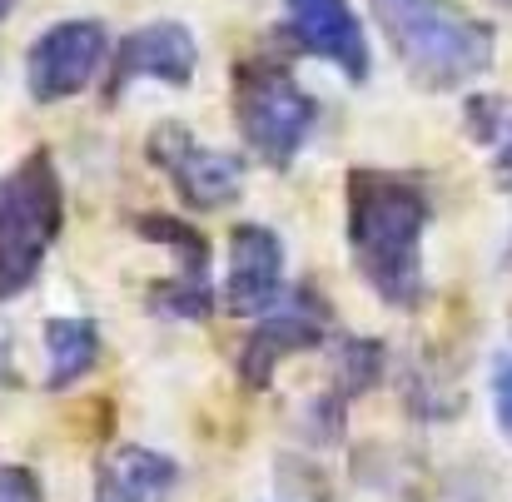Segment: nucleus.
I'll return each instance as SVG.
<instances>
[{
    "label": "nucleus",
    "instance_id": "11",
    "mask_svg": "<svg viewBox=\"0 0 512 502\" xmlns=\"http://www.w3.org/2000/svg\"><path fill=\"white\" fill-rule=\"evenodd\" d=\"M284 294V244L269 224H239L229 234L224 304L244 319H259Z\"/></svg>",
    "mask_w": 512,
    "mask_h": 502
},
{
    "label": "nucleus",
    "instance_id": "6",
    "mask_svg": "<svg viewBox=\"0 0 512 502\" xmlns=\"http://www.w3.org/2000/svg\"><path fill=\"white\" fill-rule=\"evenodd\" d=\"M329 329H334V309H329V299L319 289H304V284L299 289H284L254 319V329L244 338L234 368H239V378L249 388H269V378L279 373V363H289L304 348H319L329 338Z\"/></svg>",
    "mask_w": 512,
    "mask_h": 502
},
{
    "label": "nucleus",
    "instance_id": "14",
    "mask_svg": "<svg viewBox=\"0 0 512 502\" xmlns=\"http://www.w3.org/2000/svg\"><path fill=\"white\" fill-rule=\"evenodd\" d=\"M383 373V343L378 338H339L334 348V383L343 398H358L378 383Z\"/></svg>",
    "mask_w": 512,
    "mask_h": 502
},
{
    "label": "nucleus",
    "instance_id": "17",
    "mask_svg": "<svg viewBox=\"0 0 512 502\" xmlns=\"http://www.w3.org/2000/svg\"><path fill=\"white\" fill-rule=\"evenodd\" d=\"M493 413H498V428L512 443V353L498 358V368H493Z\"/></svg>",
    "mask_w": 512,
    "mask_h": 502
},
{
    "label": "nucleus",
    "instance_id": "8",
    "mask_svg": "<svg viewBox=\"0 0 512 502\" xmlns=\"http://www.w3.org/2000/svg\"><path fill=\"white\" fill-rule=\"evenodd\" d=\"M135 234L174 254V274L150 289V309L174 324H204L214 314V274H209V239L179 214H135Z\"/></svg>",
    "mask_w": 512,
    "mask_h": 502
},
{
    "label": "nucleus",
    "instance_id": "15",
    "mask_svg": "<svg viewBox=\"0 0 512 502\" xmlns=\"http://www.w3.org/2000/svg\"><path fill=\"white\" fill-rule=\"evenodd\" d=\"M473 140L493 145L498 184H512V100H478L473 105Z\"/></svg>",
    "mask_w": 512,
    "mask_h": 502
},
{
    "label": "nucleus",
    "instance_id": "2",
    "mask_svg": "<svg viewBox=\"0 0 512 502\" xmlns=\"http://www.w3.org/2000/svg\"><path fill=\"white\" fill-rule=\"evenodd\" d=\"M383 40L418 90H463L493 70V25L463 0H368Z\"/></svg>",
    "mask_w": 512,
    "mask_h": 502
},
{
    "label": "nucleus",
    "instance_id": "13",
    "mask_svg": "<svg viewBox=\"0 0 512 502\" xmlns=\"http://www.w3.org/2000/svg\"><path fill=\"white\" fill-rule=\"evenodd\" d=\"M100 358V329L85 314H55L45 319V388L65 393L75 388Z\"/></svg>",
    "mask_w": 512,
    "mask_h": 502
},
{
    "label": "nucleus",
    "instance_id": "3",
    "mask_svg": "<svg viewBox=\"0 0 512 502\" xmlns=\"http://www.w3.org/2000/svg\"><path fill=\"white\" fill-rule=\"evenodd\" d=\"M234 125L244 135V150L269 169H289L309 135L319 130V100L299 85L289 60L279 55H244L234 65Z\"/></svg>",
    "mask_w": 512,
    "mask_h": 502
},
{
    "label": "nucleus",
    "instance_id": "7",
    "mask_svg": "<svg viewBox=\"0 0 512 502\" xmlns=\"http://www.w3.org/2000/svg\"><path fill=\"white\" fill-rule=\"evenodd\" d=\"M150 165L170 179V189L184 199V209H224L244 189V160L229 150L204 145L189 125L160 120L145 140Z\"/></svg>",
    "mask_w": 512,
    "mask_h": 502
},
{
    "label": "nucleus",
    "instance_id": "4",
    "mask_svg": "<svg viewBox=\"0 0 512 502\" xmlns=\"http://www.w3.org/2000/svg\"><path fill=\"white\" fill-rule=\"evenodd\" d=\"M65 224V184L50 150H30L0 174V304L20 299L50 259Z\"/></svg>",
    "mask_w": 512,
    "mask_h": 502
},
{
    "label": "nucleus",
    "instance_id": "12",
    "mask_svg": "<svg viewBox=\"0 0 512 502\" xmlns=\"http://www.w3.org/2000/svg\"><path fill=\"white\" fill-rule=\"evenodd\" d=\"M179 488V463L145 443H115L100 463L95 502H170Z\"/></svg>",
    "mask_w": 512,
    "mask_h": 502
},
{
    "label": "nucleus",
    "instance_id": "5",
    "mask_svg": "<svg viewBox=\"0 0 512 502\" xmlns=\"http://www.w3.org/2000/svg\"><path fill=\"white\" fill-rule=\"evenodd\" d=\"M105 60H110V30L100 20H90V15L55 20L25 50V90H30L35 105L75 100L80 90L95 85Z\"/></svg>",
    "mask_w": 512,
    "mask_h": 502
},
{
    "label": "nucleus",
    "instance_id": "1",
    "mask_svg": "<svg viewBox=\"0 0 512 502\" xmlns=\"http://www.w3.org/2000/svg\"><path fill=\"white\" fill-rule=\"evenodd\" d=\"M433 224V194L418 174L348 169V254L358 279L388 309H418L428 299L423 239Z\"/></svg>",
    "mask_w": 512,
    "mask_h": 502
},
{
    "label": "nucleus",
    "instance_id": "9",
    "mask_svg": "<svg viewBox=\"0 0 512 502\" xmlns=\"http://www.w3.org/2000/svg\"><path fill=\"white\" fill-rule=\"evenodd\" d=\"M199 70V45L194 30L184 20H150L135 25L130 35H120V45H110V80H105V100H120L135 80H160L184 90Z\"/></svg>",
    "mask_w": 512,
    "mask_h": 502
},
{
    "label": "nucleus",
    "instance_id": "19",
    "mask_svg": "<svg viewBox=\"0 0 512 502\" xmlns=\"http://www.w3.org/2000/svg\"><path fill=\"white\" fill-rule=\"evenodd\" d=\"M508 264H512V249H508Z\"/></svg>",
    "mask_w": 512,
    "mask_h": 502
},
{
    "label": "nucleus",
    "instance_id": "18",
    "mask_svg": "<svg viewBox=\"0 0 512 502\" xmlns=\"http://www.w3.org/2000/svg\"><path fill=\"white\" fill-rule=\"evenodd\" d=\"M10 10H15V0H0V25L10 20Z\"/></svg>",
    "mask_w": 512,
    "mask_h": 502
},
{
    "label": "nucleus",
    "instance_id": "10",
    "mask_svg": "<svg viewBox=\"0 0 512 502\" xmlns=\"http://www.w3.org/2000/svg\"><path fill=\"white\" fill-rule=\"evenodd\" d=\"M284 15H289V40L299 50L329 60L353 85L368 80L373 55L363 40V20L353 15L348 0H284Z\"/></svg>",
    "mask_w": 512,
    "mask_h": 502
},
{
    "label": "nucleus",
    "instance_id": "16",
    "mask_svg": "<svg viewBox=\"0 0 512 502\" xmlns=\"http://www.w3.org/2000/svg\"><path fill=\"white\" fill-rule=\"evenodd\" d=\"M0 502H45V488L30 468L20 463H0Z\"/></svg>",
    "mask_w": 512,
    "mask_h": 502
}]
</instances>
